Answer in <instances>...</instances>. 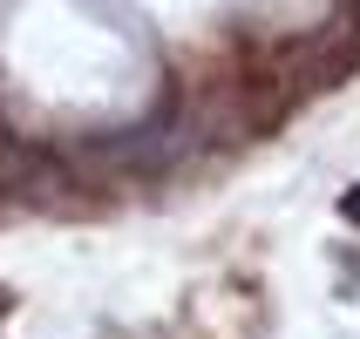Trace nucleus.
I'll use <instances>...</instances> for the list:
<instances>
[{"label":"nucleus","mask_w":360,"mask_h":339,"mask_svg":"<svg viewBox=\"0 0 360 339\" xmlns=\"http://www.w3.org/2000/svg\"><path fill=\"white\" fill-rule=\"evenodd\" d=\"M340 211H347V218L360 224V190H347V197H340Z\"/></svg>","instance_id":"nucleus-1"},{"label":"nucleus","mask_w":360,"mask_h":339,"mask_svg":"<svg viewBox=\"0 0 360 339\" xmlns=\"http://www.w3.org/2000/svg\"><path fill=\"white\" fill-rule=\"evenodd\" d=\"M7 312H14V292H7V285H0V319H7Z\"/></svg>","instance_id":"nucleus-2"}]
</instances>
